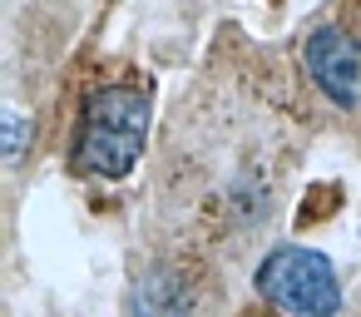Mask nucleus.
Wrapping results in <instances>:
<instances>
[{
  "label": "nucleus",
  "instance_id": "obj_1",
  "mask_svg": "<svg viewBox=\"0 0 361 317\" xmlns=\"http://www.w3.org/2000/svg\"><path fill=\"white\" fill-rule=\"evenodd\" d=\"M149 139V100L129 85H109L90 100L85 109V134H80V169L99 179H124L134 159L144 154Z\"/></svg>",
  "mask_w": 361,
  "mask_h": 317
},
{
  "label": "nucleus",
  "instance_id": "obj_2",
  "mask_svg": "<svg viewBox=\"0 0 361 317\" xmlns=\"http://www.w3.org/2000/svg\"><path fill=\"white\" fill-rule=\"evenodd\" d=\"M257 292L287 317H336L341 307L336 268L317 248H302V243H282L262 258Z\"/></svg>",
  "mask_w": 361,
  "mask_h": 317
},
{
  "label": "nucleus",
  "instance_id": "obj_3",
  "mask_svg": "<svg viewBox=\"0 0 361 317\" xmlns=\"http://www.w3.org/2000/svg\"><path fill=\"white\" fill-rule=\"evenodd\" d=\"M302 65L336 109H361V40L322 25L302 40Z\"/></svg>",
  "mask_w": 361,
  "mask_h": 317
},
{
  "label": "nucleus",
  "instance_id": "obj_4",
  "mask_svg": "<svg viewBox=\"0 0 361 317\" xmlns=\"http://www.w3.org/2000/svg\"><path fill=\"white\" fill-rule=\"evenodd\" d=\"M139 317H188V307L173 292V277H144L139 282Z\"/></svg>",
  "mask_w": 361,
  "mask_h": 317
},
{
  "label": "nucleus",
  "instance_id": "obj_5",
  "mask_svg": "<svg viewBox=\"0 0 361 317\" xmlns=\"http://www.w3.org/2000/svg\"><path fill=\"white\" fill-rule=\"evenodd\" d=\"M20 144H25V114H11L6 119V159H20Z\"/></svg>",
  "mask_w": 361,
  "mask_h": 317
}]
</instances>
